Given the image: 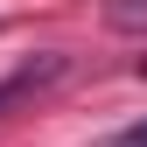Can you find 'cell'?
<instances>
[{
	"label": "cell",
	"mask_w": 147,
	"mask_h": 147,
	"mask_svg": "<svg viewBox=\"0 0 147 147\" xmlns=\"http://www.w3.org/2000/svg\"><path fill=\"white\" fill-rule=\"evenodd\" d=\"M63 77V56H42V63H28V70H14V77H0V105H14V98H28V91H42V84H56Z\"/></svg>",
	"instance_id": "obj_1"
},
{
	"label": "cell",
	"mask_w": 147,
	"mask_h": 147,
	"mask_svg": "<svg viewBox=\"0 0 147 147\" xmlns=\"http://www.w3.org/2000/svg\"><path fill=\"white\" fill-rule=\"evenodd\" d=\"M105 21H112V28H147V0H112Z\"/></svg>",
	"instance_id": "obj_2"
},
{
	"label": "cell",
	"mask_w": 147,
	"mask_h": 147,
	"mask_svg": "<svg viewBox=\"0 0 147 147\" xmlns=\"http://www.w3.org/2000/svg\"><path fill=\"white\" fill-rule=\"evenodd\" d=\"M112 147H147V119H140V126H126V133H119Z\"/></svg>",
	"instance_id": "obj_3"
}]
</instances>
